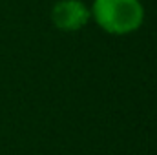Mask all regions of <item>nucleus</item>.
I'll list each match as a JSON object with an SVG mask.
<instances>
[{
  "mask_svg": "<svg viewBox=\"0 0 157 155\" xmlns=\"http://www.w3.org/2000/svg\"><path fill=\"white\" fill-rule=\"evenodd\" d=\"M51 22L60 31H80L91 20L90 7L82 0H57L51 7Z\"/></svg>",
  "mask_w": 157,
  "mask_h": 155,
  "instance_id": "2",
  "label": "nucleus"
},
{
  "mask_svg": "<svg viewBox=\"0 0 157 155\" xmlns=\"http://www.w3.org/2000/svg\"><path fill=\"white\" fill-rule=\"evenodd\" d=\"M90 13L104 33L115 37L135 33L144 22V6L141 0H93Z\"/></svg>",
  "mask_w": 157,
  "mask_h": 155,
  "instance_id": "1",
  "label": "nucleus"
}]
</instances>
